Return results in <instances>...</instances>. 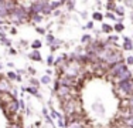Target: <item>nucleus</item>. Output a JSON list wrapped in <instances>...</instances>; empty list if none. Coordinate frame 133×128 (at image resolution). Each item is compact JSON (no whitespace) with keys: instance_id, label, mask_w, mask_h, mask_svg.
<instances>
[{"instance_id":"nucleus-1","label":"nucleus","mask_w":133,"mask_h":128,"mask_svg":"<svg viewBox=\"0 0 133 128\" xmlns=\"http://www.w3.org/2000/svg\"><path fill=\"white\" fill-rule=\"evenodd\" d=\"M9 17H10V20H12L13 23L20 24V23H23L26 19H29V14H27V12H26V9L23 6H18L17 4L16 9L9 14Z\"/></svg>"},{"instance_id":"nucleus-2","label":"nucleus","mask_w":133,"mask_h":128,"mask_svg":"<svg viewBox=\"0 0 133 128\" xmlns=\"http://www.w3.org/2000/svg\"><path fill=\"white\" fill-rule=\"evenodd\" d=\"M118 88H119L123 94H126V95H133V78L127 80V81L119 83V84H118Z\"/></svg>"},{"instance_id":"nucleus-3","label":"nucleus","mask_w":133,"mask_h":128,"mask_svg":"<svg viewBox=\"0 0 133 128\" xmlns=\"http://www.w3.org/2000/svg\"><path fill=\"white\" fill-rule=\"evenodd\" d=\"M55 91H57L58 98H61V100H71V97H70L71 88L70 87H65V85H61V84H59V87H58Z\"/></svg>"},{"instance_id":"nucleus-4","label":"nucleus","mask_w":133,"mask_h":128,"mask_svg":"<svg viewBox=\"0 0 133 128\" xmlns=\"http://www.w3.org/2000/svg\"><path fill=\"white\" fill-rule=\"evenodd\" d=\"M115 78L118 80L119 83H122V81H127V80H130L132 78V73H130V70L129 68H123L122 71H119L118 74L115 76Z\"/></svg>"},{"instance_id":"nucleus-5","label":"nucleus","mask_w":133,"mask_h":128,"mask_svg":"<svg viewBox=\"0 0 133 128\" xmlns=\"http://www.w3.org/2000/svg\"><path fill=\"white\" fill-rule=\"evenodd\" d=\"M123 68H126V64L123 63V61H120V63H118V64H115V65H112L110 67V70H109V74L112 77H115L119 71H122Z\"/></svg>"},{"instance_id":"nucleus-6","label":"nucleus","mask_w":133,"mask_h":128,"mask_svg":"<svg viewBox=\"0 0 133 128\" xmlns=\"http://www.w3.org/2000/svg\"><path fill=\"white\" fill-rule=\"evenodd\" d=\"M59 84L71 88L74 84H75V78H74V77H68V76H62L61 78H59Z\"/></svg>"},{"instance_id":"nucleus-7","label":"nucleus","mask_w":133,"mask_h":128,"mask_svg":"<svg viewBox=\"0 0 133 128\" xmlns=\"http://www.w3.org/2000/svg\"><path fill=\"white\" fill-rule=\"evenodd\" d=\"M12 88H13L12 84L9 83V80H7V78H1V80H0V93L6 94V93H9Z\"/></svg>"},{"instance_id":"nucleus-8","label":"nucleus","mask_w":133,"mask_h":128,"mask_svg":"<svg viewBox=\"0 0 133 128\" xmlns=\"http://www.w3.org/2000/svg\"><path fill=\"white\" fill-rule=\"evenodd\" d=\"M10 13H9V9L6 7V3L4 1H0V19L7 17Z\"/></svg>"},{"instance_id":"nucleus-9","label":"nucleus","mask_w":133,"mask_h":128,"mask_svg":"<svg viewBox=\"0 0 133 128\" xmlns=\"http://www.w3.org/2000/svg\"><path fill=\"white\" fill-rule=\"evenodd\" d=\"M18 107H20V105H18V101H17V100L13 98L12 101L9 103V110L12 111V112H17V111H18Z\"/></svg>"},{"instance_id":"nucleus-10","label":"nucleus","mask_w":133,"mask_h":128,"mask_svg":"<svg viewBox=\"0 0 133 128\" xmlns=\"http://www.w3.org/2000/svg\"><path fill=\"white\" fill-rule=\"evenodd\" d=\"M123 50H133V46H132V40L129 39V37H123Z\"/></svg>"},{"instance_id":"nucleus-11","label":"nucleus","mask_w":133,"mask_h":128,"mask_svg":"<svg viewBox=\"0 0 133 128\" xmlns=\"http://www.w3.org/2000/svg\"><path fill=\"white\" fill-rule=\"evenodd\" d=\"M123 125L127 128H133V115L132 117H127V118H123Z\"/></svg>"},{"instance_id":"nucleus-12","label":"nucleus","mask_w":133,"mask_h":128,"mask_svg":"<svg viewBox=\"0 0 133 128\" xmlns=\"http://www.w3.org/2000/svg\"><path fill=\"white\" fill-rule=\"evenodd\" d=\"M29 57L31 60H35V61H41V54L38 53V50H34L31 54H29Z\"/></svg>"},{"instance_id":"nucleus-13","label":"nucleus","mask_w":133,"mask_h":128,"mask_svg":"<svg viewBox=\"0 0 133 128\" xmlns=\"http://www.w3.org/2000/svg\"><path fill=\"white\" fill-rule=\"evenodd\" d=\"M92 19L95 20V21H102L103 20V14L101 12H93L92 13Z\"/></svg>"},{"instance_id":"nucleus-14","label":"nucleus","mask_w":133,"mask_h":128,"mask_svg":"<svg viewBox=\"0 0 133 128\" xmlns=\"http://www.w3.org/2000/svg\"><path fill=\"white\" fill-rule=\"evenodd\" d=\"M113 30H115L116 33H122V31L125 30V24L123 23H116L115 26H113Z\"/></svg>"},{"instance_id":"nucleus-15","label":"nucleus","mask_w":133,"mask_h":128,"mask_svg":"<svg viewBox=\"0 0 133 128\" xmlns=\"http://www.w3.org/2000/svg\"><path fill=\"white\" fill-rule=\"evenodd\" d=\"M106 9H108L109 12L112 10V13H113L116 10V3L115 1H108V3H106Z\"/></svg>"},{"instance_id":"nucleus-16","label":"nucleus","mask_w":133,"mask_h":128,"mask_svg":"<svg viewBox=\"0 0 133 128\" xmlns=\"http://www.w3.org/2000/svg\"><path fill=\"white\" fill-rule=\"evenodd\" d=\"M26 90H27V93L33 94V95H35V97H40V94H38V91H37V88L35 87H27Z\"/></svg>"},{"instance_id":"nucleus-17","label":"nucleus","mask_w":133,"mask_h":128,"mask_svg":"<svg viewBox=\"0 0 133 128\" xmlns=\"http://www.w3.org/2000/svg\"><path fill=\"white\" fill-rule=\"evenodd\" d=\"M6 76H7V80H10V81L12 80H17V73H14V71H9Z\"/></svg>"},{"instance_id":"nucleus-18","label":"nucleus","mask_w":133,"mask_h":128,"mask_svg":"<svg viewBox=\"0 0 133 128\" xmlns=\"http://www.w3.org/2000/svg\"><path fill=\"white\" fill-rule=\"evenodd\" d=\"M102 30H103L105 33H112L113 27H112V26H109V24H102Z\"/></svg>"},{"instance_id":"nucleus-19","label":"nucleus","mask_w":133,"mask_h":128,"mask_svg":"<svg viewBox=\"0 0 133 128\" xmlns=\"http://www.w3.org/2000/svg\"><path fill=\"white\" fill-rule=\"evenodd\" d=\"M31 19H33L34 23H40V21H43V16H41V14H34V16H31Z\"/></svg>"},{"instance_id":"nucleus-20","label":"nucleus","mask_w":133,"mask_h":128,"mask_svg":"<svg viewBox=\"0 0 133 128\" xmlns=\"http://www.w3.org/2000/svg\"><path fill=\"white\" fill-rule=\"evenodd\" d=\"M31 47H33L34 50H38V48L41 47V41L40 40H34L33 43H31Z\"/></svg>"},{"instance_id":"nucleus-21","label":"nucleus","mask_w":133,"mask_h":128,"mask_svg":"<svg viewBox=\"0 0 133 128\" xmlns=\"http://www.w3.org/2000/svg\"><path fill=\"white\" fill-rule=\"evenodd\" d=\"M50 4H51V9L54 10L55 7H58V6H62V4H64V1H50Z\"/></svg>"},{"instance_id":"nucleus-22","label":"nucleus","mask_w":133,"mask_h":128,"mask_svg":"<svg viewBox=\"0 0 133 128\" xmlns=\"http://www.w3.org/2000/svg\"><path fill=\"white\" fill-rule=\"evenodd\" d=\"M115 13L116 14H118V16H123V14H125V9H122V7H116V10H115Z\"/></svg>"},{"instance_id":"nucleus-23","label":"nucleus","mask_w":133,"mask_h":128,"mask_svg":"<svg viewBox=\"0 0 133 128\" xmlns=\"http://www.w3.org/2000/svg\"><path fill=\"white\" fill-rule=\"evenodd\" d=\"M91 40H92V39H91V36L89 34H85L84 37H82V43H91Z\"/></svg>"},{"instance_id":"nucleus-24","label":"nucleus","mask_w":133,"mask_h":128,"mask_svg":"<svg viewBox=\"0 0 133 128\" xmlns=\"http://www.w3.org/2000/svg\"><path fill=\"white\" fill-rule=\"evenodd\" d=\"M105 16H106L108 19H112V20H116V19H118V17L115 16V13H112V12H108L106 14H105Z\"/></svg>"},{"instance_id":"nucleus-25","label":"nucleus","mask_w":133,"mask_h":128,"mask_svg":"<svg viewBox=\"0 0 133 128\" xmlns=\"http://www.w3.org/2000/svg\"><path fill=\"white\" fill-rule=\"evenodd\" d=\"M41 83H43V84H48V83H50V77L48 76L41 77Z\"/></svg>"},{"instance_id":"nucleus-26","label":"nucleus","mask_w":133,"mask_h":128,"mask_svg":"<svg viewBox=\"0 0 133 128\" xmlns=\"http://www.w3.org/2000/svg\"><path fill=\"white\" fill-rule=\"evenodd\" d=\"M7 128H23V127L20 125V122H14V124H10Z\"/></svg>"},{"instance_id":"nucleus-27","label":"nucleus","mask_w":133,"mask_h":128,"mask_svg":"<svg viewBox=\"0 0 133 128\" xmlns=\"http://www.w3.org/2000/svg\"><path fill=\"white\" fill-rule=\"evenodd\" d=\"M127 103H129V108L133 111V95H130V98L127 100Z\"/></svg>"},{"instance_id":"nucleus-28","label":"nucleus","mask_w":133,"mask_h":128,"mask_svg":"<svg viewBox=\"0 0 133 128\" xmlns=\"http://www.w3.org/2000/svg\"><path fill=\"white\" fill-rule=\"evenodd\" d=\"M1 43H3V44H6V46H9V47H12V41H9L6 37H4V39H1Z\"/></svg>"},{"instance_id":"nucleus-29","label":"nucleus","mask_w":133,"mask_h":128,"mask_svg":"<svg viewBox=\"0 0 133 128\" xmlns=\"http://www.w3.org/2000/svg\"><path fill=\"white\" fill-rule=\"evenodd\" d=\"M126 64L127 65H133V56H130V57L126 58Z\"/></svg>"},{"instance_id":"nucleus-30","label":"nucleus","mask_w":133,"mask_h":128,"mask_svg":"<svg viewBox=\"0 0 133 128\" xmlns=\"http://www.w3.org/2000/svg\"><path fill=\"white\" fill-rule=\"evenodd\" d=\"M51 117H52V118H58V120H59V118H61V115H59V114H58L57 111H52V112H51Z\"/></svg>"},{"instance_id":"nucleus-31","label":"nucleus","mask_w":133,"mask_h":128,"mask_svg":"<svg viewBox=\"0 0 133 128\" xmlns=\"http://www.w3.org/2000/svg\"><path fill=\"white\" fill-rule=\"evenodd\" d=\"M47 40H48V43H50V44H51V43H54V36H51V34H48L47 36Z\"/></svg>"},{"instance_id":"nucleus-32","label":"nucleus","mask_w":133,"mask_h":128,"mask_svg":"<svg viewBox=\"0 0 133 128\" xmlns=\"http://www.w3.org/2000/svg\"><path fill=\"white\" fill-rule=\"evenodd\" d=\"M30 81H31V84H33V85H34L35 88H38V84H40V83L37 81V80H34V78H31Z\"/></svg>"},{"instance_id":"nucleus-33","label":"nucleus","mask_w":133,"mask_h":128,"mask_svg":"<svg viewBox=\"0 0 133 128\" xmlns=\"http://www.w3.org/2000/svg\"><path fill=\"white\" fill-rule=\"evenodd\" d=\"M47 63L50 64V65H54V58H52V56H50V57L47 58Z\"/></svg>"},{"instance_id":"nucleus-34","label":"nucleus","mask_w":133,"mask_h":128,"mask_svg":"<svg viewBox=\"0 0 133 128\" xmlns=\"http://www.w3.org/2000/svg\"><path fill=\"white\" fill-rule=\"evenodd\" d=\"M58 125H59L61 128H64V127H65V122H64V120H62V118H59V120H58Z\"/></svg>"},{"instance_id":"nucleus-35","label":"nucleus","mask_w":133,"mask_h":128,"mask_svg":"<svg viewBox=\"0 0 133 128\" xmlns=\"http://www.w3.org/2000/svg\"><path fill=\"white\" fill-rule=\"evenodd\" d=\"M37 33H40V34H45V30L41 29V27H38V29H37Z\"/></svg>"},{"instance_id":"nucleus-36","label":"nucleus","mask_w":133,"mask_h":128,"mask_svg":"<svg viewBox=\"0 0 133 128\" xmlns=\"http://www.w3.org/2000/svg\"><path fill=\"white\" fill-rule=\"evenodd\" d=\"M9 53H10L12 56H14V54H17V51H16L14 48H12V47H10V50H9Z\"/></svg>"},{"instance_id":"nucleus-37","label":"nucleus","mask_w":133,"mask_h":128,"mask_svg":"<svg viewBox=\"0 0 133 128\" xmlns=\"http://www.w3.org/2000/svg\"><path fill=\"white\" fill-rule=\"evenodd\" d=\"M87 27H88V29H93V23H92V21H89V23L87 24Z\"/></svg>"},{"instance_id":"nucleus-38","label":"nucleus","mask_w":133,"mask_h":128,"mask_svg":"<svg viewBox=\"0 0 133 128\" xmlns=\"http://www.w3.org/2000/svg\"><path fill=\"white\" fill-rule=\"evenodd\" d=\"M10 33H12V34H16V33H17V30H16V29H12V30H10Z\"/></svg>"},{"instance_id":"nucleus-39","label":"nucleus","mask_w":133,"mask_h":128,"mask_svg":"<svg viewBox=\"0 0 133 128\" xmlns=\"http://www.w3.org/2000/svg\"><path fill=\"white\" fill-rule=\"evenodd\" d=\"M0 70H1V64H0Z\"/></svg>"},{"instance_id":"nucleus-40","label":"nucleus","mask_w":133,"mask_h":128,"mask_svg":"<svg viewBox=\"0 0 133 128\" xmlns=\"http://www.w3.org/2000/svg\"><path fill=\"white\" fill-rule=\"evenodd\" d=\"M0 80H1V77H0Z\"/></svg>"},{"instance_id":"nucleus-41","label":"nucleus","mask_w":133,"mask_h":128,"mask_svg":"<svg viewBox=\"0 0 133 128\" xmlns=\"http://www.w3.org/2000/svg\"><path fill=\"white\" fill-rule=\"evenodd\" d=\"M125 128H127V127H125Z\"/></svg>"}]
</instances>
